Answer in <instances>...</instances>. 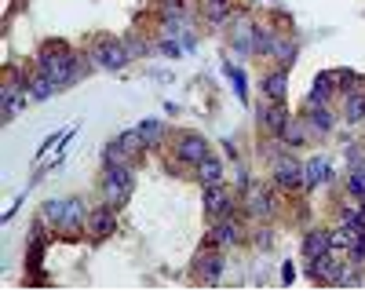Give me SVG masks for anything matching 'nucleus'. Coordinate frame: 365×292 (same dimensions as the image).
Returning a JSON list of instances; mask_svg holds the SVG:
<instances>
[{"label": "nucleus", "mask_w": 365, "mask_h": 292, "mask_svg": "<svg viewBox=\"0 0 365 292\" xmlns=\"http://www.w3.org/2000/svg\"><path fill=\"white\" fill-rule=\"evenodd\" d=\"M37 70L52 77V80H55V88H62V85H70L73 73H77V55L70 52L66 44H59V41H55V44H47L44 52L37 55Z\"/></svg>", "instance_id": "f257e3e1"}, {"label": "nucleus", "mask_w": 365, "mask_h": 292, "mask_svg": "<svg viewBox=\"0 0 365 292\" xmlns=\"http://www.w3.org/2000/svg\"><path fill=\"white\" fill-rule=\"evenodd\" d=\"M44 219L55 223L62 234H77L84 223V201L81 198H66V201H47L44 205Z\"/></svg>", "instance_id": "f03ea898"}, {"label": "nucleus", "mask_w": 365, "mask_h": 292, "mask_svg": "<svg viewBox=\"0 0 365 292\" xmlns=\"http://www.w3.org/2000/svg\"><path fill=\"white\" fill-rule=\"evenodd\" d=\"M132 187H135V175L128 168V161H124V165H106V180H103L106 205H124L132 198Z\"/></svg>", "instance_id": "7ed1b4c3"}, {"label": "nucleus", "mask_w": 365, "mask_h": 292, "mask_svg": "<svg viewBox=\"0 0 365 292\" xmlns=\"http://www.w3.org/2000/svg\"><path fill=\"white\" fill-rule=\"evenodd\" d=\"M311 278H318V282H347V267H343V259L325 252L318 259H311Z\"/></svg>", "instance_id": "20e7f679"}, {"label": "nucleus", "mask_w": 365, "mask_h": 292, "mask_svg": "<svg viewBox=\"0 0 365 292\" xmlns=\"http://www.w3.org/2000/svg\"><path fill=\"white\" fill-rule=\"evenodd\" d=\"M128 59H132L128 48L117 44V41H99V44H95V62H99L103 70H121Z\"/></svg>", "instance_id": "39448f33"}, {"label": "nucleus", "mask_w": 365, "mask_h": 292, "mask_svg": "<svg viewBox=\"0 0 365 292\" xmlns=\"http://www.w3.org/2000/svg\"><path fill=\"white\" fill-rule=\"evenodd\" d=\"M176 157L183 161V165H201L204 157H209V143H204L201 136H183L179 143H176Z\"/></svg>", "instance_id": "423d86ee"}, {"label": "nucleus", "mask_w": 365, "mask_h": 292, "mask_svg": "<svg viewBox=\"0 0 365 292\" xmlns=\"http://www.w3.org/2000/svg\"><path fill=\"white\" fill-rule=\"evenodd\" d=\"M274 183L285 187V190H292V187L304 183V168H299L292 157H281V161H274Z\"/></svg>", "instance_id": "0eeeda50"}, {"label": "nucleus", "mask_w": 365, "mask_h": 292, "mask_svg": "<svg viewBox=\"0 0 365 292\" xmlns=\"http://www.w3.org/2000/svg\"><path fill=\"white\" fill-rule=\"evenodd\" d=\"M194 274L201 282H209V285L219 282V274H223V256H219V252H201L198 263H194Z\"/></svg>", "instance_id": "6e6552de"}, {"label": "nucleus", "mask_w": 365, "mask_h": 292, "mask_svg": "<svg viewBox=\"0 0 365 292\" xmlns=\"http://www.w3.org/2000/svg\"><path fill=\"white\" fill-rule=\"evenodd\" d=\"M237 241H241V226H237V219H223L209 234V249L212 245H237Z\"/></svg>", "instance_id": "1a4fd4ad"}, {"label": "nucleus", "mask_w": 365, "mask_h": 292, "mask_svg": "<svg viewBox=\"0 0 365 292\" xmlns=\"http://www.w3.org/2000/svg\"><path fill=\"white\" fill-rule=\"evenodd\" d=\"M204 208H209L212 216H223V212H230V194L219 187V183H212V187H204Z\"/></svg>", "instance_id": "9d476101"}, {"label": "nucleus", "mask_w": 365, "mask_h": 292, "mask_svg": "<svg viewBox=\"0 0 365 292\" xmlns=\"http://www.w3.org/2000/svg\"><path fill=\"white\" fill-rule=\"evenodd\" d=\"M332 249V234H325V231H311L307 238H304V256L307 259H318V256H325Z\"/></svg>", "instance_id": "9b49d317"}, {"label": "nucleus", "mask_w": 365, "mask_h": 292, "mask_svg": "<svg viewBox=\"0 0 365 292\" xmlns=\"http://www.w3.org/2000/svg\"><path fill=\"white\" fill-rule=\"evenodd\" d=\"M263 92H267V99H271V103H285V95H289V77H285V70L267 77L263 80Z\"/></svg>", "instance_id": "f8f14e48"}, {"label": "nucleus", "mask_w": 365, "mask_h": 292, "mask_svg": "<svg viewBox=\"0 0 365 292\" xmlns=\"http://www.w3.org/2000/svg\"><path fill=\"white\" fill-rule=\"evenodd\" d=\"M230 8H234V0H204V4H201L204 19H209L212 26H223L230 19Z\"/></svg>", "instance_id": "ddd939ff"}, {"label": "nucleus", "mask_w": 365, "mask_h": 292, "mask_svg": "<svg viewBox=\"0 0 365 292\" xmlns=\"http://www.w3.org/2000/svg\"><path fill=\"white\" fill-rule=\"evenodd\" d=\"M88 226H91V234H95V238L114 234V212H110V205L95 208V212H91V219H88Z\"/></svg>", "instance_id": "4468645a"}, {"label": "nucleus", "mask_w": 365, "mask_h": 292, "mask_svg": "<svg viewBox=\"0 0 365 292\" xmlns=\"http://www.w3.org/2000/svg\"><path fill=\"white\" fill-rule=\"evenodd\" d=\"M263 124L271 128L274 136H285V128H289V113H285V106H281V103L267 106V110H263Z\"/></svg>", "instance_id": "2eb2a0df"}, {"label": "nucleus", "mask_w": 365, "mask_h": 292, "mask_svg": "<svg viewBox=\"0 0 365 292\" xmlns=\"http://www.w3.org/2000/svg\"><path fill=\"white\" fill-rule=\"evenodd\" d=\"M22 103H26V95L15 88V85H4V121H15V117H19Z\"/></svg>", "instance_id": "dca6fc26"}, {"label": "nucleus", "mask_w": 365, "mask_h": 292, "mask_svg": "<svg viewBox=\"0 0 365 292\" xmlns=\"http://www.w3.org/2000/svg\"><path fill=\"white\" fill-rule=\"evenodd\" d=\"M329 92H332V73H322L318 80H314V88H311V95H307V106H325V99H329Z\"/></svg>", "instance_id": "f3484780"}, {"label": "nucleus", "mask_w": 365, "mask_h": 292, "mask_svg": "<svg viewBox=\"0 0 365 292\" xmlns=\"http://www.w3.org/2000/svg\"><path fill=\"white\" fill-rule=\"evenodd\" d=\"M325 175H329V161L325 157H314L311 165L304 168V183L307 187H318V183H325Z\"/></svg>", "instance_id": "a211bd4d"}, {"label": "nucleus", "mask_w": 365, "mask_h": 292, "mask_svg": "<svg viewBox=\"0 0 365 292\" xmlns=\"http://www.w3.org/2000/svg\"><path fill=\"white\" fill-rule=\"evenodd\" d=\"M198 175H201V183H204V187H212V183L223 180V165H219L216 157H204L201 165H198Z\"/></svg>", "instance_id": "6ab92c4d"}, {"label": "nucleus", "mask_w": 365, "mask_h": 292, "mask_svg": "<svg viewBox=\"0 0 365 292\" xmlns=\"http://www.w3.org/2000/svg\"><path fill=\"white\" fill-rule=\"evenodd\" d=\"M52 92H55V80L37 70L33 80H29V95H33V99H52Z\"/></svg>", "instance_id": "aec40b11"}, {"label": "nucleus", "mask_w": 365, "mask_h": 292, "mask_svg": "<svg viewBox=\"0 0 365 292\" xmlns=\"http://www.w3.org/2000/svg\"><path fill=\"white\" fill-rule=\"evenodd\" d=\"M135 132L142 136V143H147V146H157V143L165 139V124H161V121H142Z\"/></svg>", "instance_id": "412c9836"}, {"label": "nucleus", "mask_w": 365, "mask_h": 292, "mask_svg": "<svg viewBox=\"0 0 365 292\" xmlns=\"http://www.w3.org/2000/svg\"><path fill=\"white\" fill-rule=\"evenodd\" d=\"M223 70H227V77L234 80V92H237V99L241 103H248V85H245V73L234 66V62H223Z\"/></svg>", "instance_id": "4be33fe9"}, {"label": "nucleus", "mask_w": 365, "mask_h": 292, "mask_svg": "<svg viewBox=\"0 0 365 292\" xmlns=\"http://www.w3.org/2000/svg\"><path fill=\"white\" fill-rule=\"evenodd\" d=\"M347 121H365V95L362 92L347 95Z\"/></svg>", "instance_id": "5701e85b"}, {"label": "nucleus", "mask_w": 365, "mask_h": 292, "mask_svg": "<svg viewBox=\"0 0 365 292\" xmlns=\"http://www.w3.org/2000/svg\"><path fill=\"white\" fill-rule=\"evenodd\" d=\"M248 208H252V216H271V198H267L263 190H252Z\"/></svg>", "instance_id": "b1692460"}, {"label": "nucleus", "mask_w": 365, "mask_h": 292, "mask_svg": "<svg viewBox=\"0 0 365 292\" xmlns=\"http://www.w3.org/2000/svg\"><path fill=\"white\" fill-rule=\"evenodd\" d=\"M311 124L318 128V132H329V128H332L329 110H325V106H311Z\"/></svg>", "instance_id": "393cba45"}, {"label": "nucleus", "mask_w": 365, "mask_h": 292, "mask_svg": "<svg viewBox=\"0 0 365 292\" xmlns=\"http://www.w3.org/2000/svg\"><path fill=\"white\" fill-rule=\"evenodd\" d=\"M351 194H358V198H365V165L351 172Z\"/></svg>", "instance_id": "a878e982"}, {"label": "nucleus", "mask_w": 365, "mask_h": 292, "mask_svg": "<svg viewBox=\"0 0 365 292\" xmlns=\"http://www.w3.org/2000/svg\"><path fill=\"white\" fill-rule=\"evenodd\" d=\"M271 48H274V59H278V62H285V66H289L292 55H296V48H292V44H271Z\"/></svg>", "instance_id": "bb28decb"}, {"label": "nucleus", "mask_w": 365, "mask_h": 292, "mask_svg": "<svg viewBox=\"0 0 365 292\" xmlns=\"http://www.w3.org/2000/svg\"><path fill=\"white\" fill-rule=\"evenodd\" d=\"M292 278H296V270H292V267H289V263H285V267H281V282H285V285H289V282H292Z\"/></svg>", "instance_id": "cd10ccee"}, {"label": "nucleus", "mask_w": 365, "mask_h": 292, "mask_svg": "<svg viewBox=\"0 0 365 292\" xmlns=\"http://www.w3.org/2000/svg\"><path fill=\"white\" fill-rule=\"evenodd\" d=\"M362 212H365V198H362Z\"/></svg>", "instance_id": "c85d7f7f"}]
</instances>
